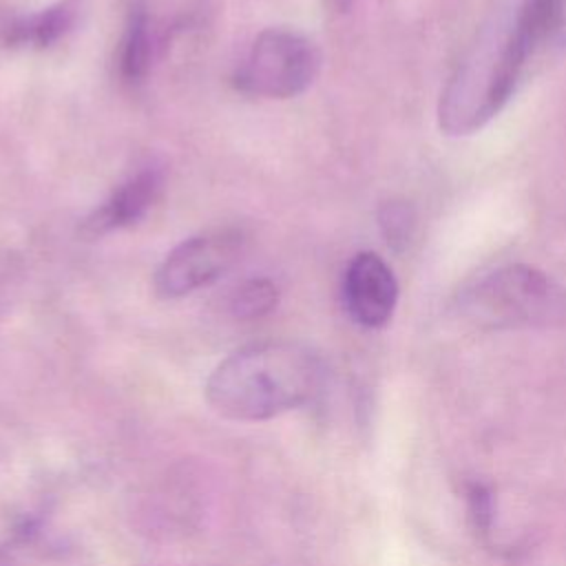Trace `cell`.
<instances>
[{"mask_svg":"<svg viewBox=\"0 0 566 566\" xmlns=\"http://www.w3.org/2000/svg\"><path fill=\"white\" fill-rule=\"evenodd\" d=\"M316 71L318 51L305 35L290 29H265L234 73V86L248 95L285 99L303 93Z\"/></svg>","mask_w":566,"mask_h":566,"instance_id":"277c9868","label":"cell"},{"mask_svg":"<svg viewBox=\"0 0 566 566\" xmlns=\"http://www.w3.org/2000/svg\"><path fill=\"white\" fill-rule=\"evenodd\" d=\"M239 230H212L179 243L155 272V290L164 298L186 296L223 276L241 256Z\"/></svg>","mask_w":566,"mask_h":566,"instance_id":"5b68a950","label":"cell"},{"mask_svg":"<svg viewBox=\"0 0 566 566\" xmlns=\"http://www.w3.org/2000/svg\"><path fill=\"white\" fill-rule=\"evenodd\" d=\"M71 22H73L71 9L66 4H55L40 13L15 20L7 31V42L49 46L51 42H55L60 35L69 31Z\"/></svg>","mask_w":566,"mask_h":566,"instance_id":"9c48e42d","label":"cell"},{"mask_svg":"<svg viewBox=\"0 0 566 566\" xmlns=\"http://www.w3.org/2000/svg\"><path fill=\"white\" fill-rule=\"evenodd\" d=\"M566 0H500L440 97V128L469 135L511 97L533 51L564 38Z\"/></svg>","mask_w":566,"mask_h":566,"instance_id":"6da1fadb","label":"cell"},{"mask_svg":"<svg viewBox=\"0 0 566 566\" xmlns=\"http://www.w3.org/2000/svg\"><path fill=\"white\" fill-rule=\"evenodd\" d=\"M345 307L363 327L385 325L396 307L398 283L389 265L374 252L356 254L345 272Z\"/></svg>","mask_w":566,"mask_h":566,"instance_id":"8992f818","label":"cell"},{"mask_svg":"<svg viewBox=\"0 0 566 566\" xmlns=\"http://www.w3.org/2000/svg\"><path fill=\"white\" fill-rule=\"evenodd\" d=\"M378 223H380L385 241L394 250H402L409 243L411 234H413L416 217H413V210H411L409 203H405V201H387L380 208Z\"/></svg>","mask_w":566,"mask_h":566,"instance_id":"8fae6325","label":"cell"},{"mask_svg":"<svg viewBox=\"0 0 566 566\" xmlns=\"http://www.w3.org/2000/svg\"><path fill=\"white\" fill-rule=\"evenodd\" d=\"M159 188H161V175L153 168H146L135 177L126 179L95 212L86 217L82 228L84 234L99 237L111 230L135 223L155 203Z\"/></svg>","mask_w":566,"mask_h":566,"instance_id":"52a82bcc","label":"cell"},{"mask_svg":"<svg viewBox=\"0 0 566 566\" xmlns=\"http://www.w3.org/2000/svg\"><path fill=\"white\" fill-rule=\"evenodd\" d=\"M153 42H150V18L144 4H133L126 18L122 49H119V71L126 82H139L150 69Z\"/></svg>","mask_w":566,"mask_h":566,"instance_id":"ba28073f","label":"cell"},{"mask_svg":"<svg viewBox=\"0 0 566 566\" xmlns=\"http://www.w3.org/2000/svg\"><path fill=\"white\" fill-rule=\"evenodd\" d=\"M460 310L486 327L548 325L566 316L564 290L531 265H506L475 281Z\"/></svg>","mask_w":566,"mask_h":566,"instance_id":"3957f363","label":"cell"},{"mask_svg":"<svg viewBox=\"0 0 566 566\" xmlns=\"http://www.w3.org/2000/svg\"><path fill=\"white\" fill-rule=\"evenodd\" d=\"M279 303V290L268 279L245 281L230 301V310L241 321H254L270 314Z\"/></svg>","mask_w":566,"mask_h":566,"instance_id":"30bf717a","label":"cell"},{"mask_svg":"<svg viewBox=\"0 0 566 566\" xmlns=\"http://www.w3.org/2000/svg\"><path fill=\"white\" fill-rule=\"evenodd\" d=\"M318 387L321 363L307 347L270 340L221 360L206 382V400L223 418L256 422L305 405Z\"/></svg>","mask_w":566,"mask_h":566,"instance_id":"7a4b0ae2","label":"cell"}]
</instances>
